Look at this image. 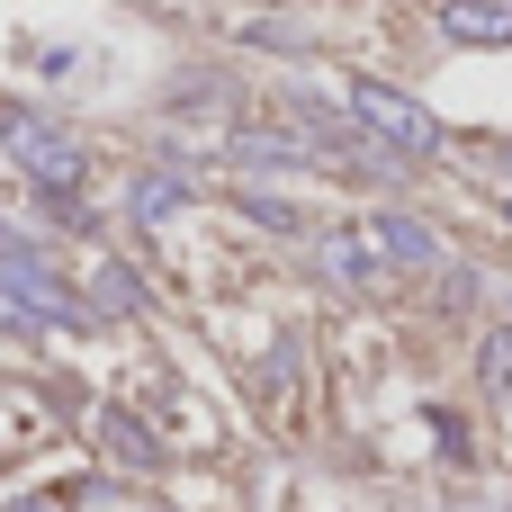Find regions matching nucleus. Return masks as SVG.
<instances>
[{
    "label": "nucleus",
    "instance_id": "1",
    "mask_svg": "<svg viewBox=\"0 0 512 512\" xmlns=\"http://www.w3.org/2000/svg\"><path fill=\"white\" fill-rule=\"evenodd\" d=\"M0 153H9V162H18L36 189H81V180H90L81 144H72L54 117H9V126H0Z\"/></svg>",
    "mask_w": 512,
    "mask_h": 512
},
{
    "label": "nucleus",
    "instance_id": "2",
    "mask_svg": "<svg viewBox=\"0 0 512 512\" xmlns=\"http://www.w3.org/2000/svg\"><path fill=\"white\" fill-rule=\"evenodd\" d=\"M351 117L369 126V135H387L396 153H441V117H423L405 90H387V81H360L351 90Z\"/></svg>",
    "mask_w": 512,
    "mask_h": 512
},
{
    "label": "nucleus",
    "instance_id": "3",
    "mask_svg": "<svg viewBox=\"0 0 512 512\" xmlns=\"http://www.w3.org/2000/svg\"><path fill=\"white\" fill-rule=\"evenodd\" d=\"M441 36H459V45H512V9H495V0H450L441 9Z\"/></svg>",
    "mask_w": 512,
    "mask_h": 512
},
{
    "label": "nucleus",
    "instance_id": "4",
    "mask_svg": "<svg viewBox=\"0 0 512 512\" xmlns=\"http://www.w3.org/2000/svg\"><path fill=\"white\" fill-rule=\"evenodd\" d=\"M369 243H387L396 261H441V243H432L414 216H378V225H369Z\"/></svg>",
    "mask_w": 512,
    "mask_h": 512
},
{
    "label": "nucleus",
    "instance_id": "5",
    "mask_svg": "<svg viewBox=\"0 0 512 512\" xmlns=\"http://www.w3.org/2000/svg\"><path fill=\"white\" fill-rule=\"evenodd\" d=\"M477 369H486V396H504V405H512V333L486 342V360H477Z\"/></svg>",
    "mask_w": 512,
    "mask_h": 512
},
{
    "label": "nucleus",
    "instance_id": "6",
    "mask_svg": "<svg viewBox=\"0 0 512 512\" xmlns=\"http://www.w3.org/2000/svg\"><path fill=\"white\" fill-rule=\"evenodd\" d=\"M108 441H117V459H135V468H153V441H144L135 423H117V414H108Z\"/></svg>",
    "mask_w": 512,
    "mask_h": 512
},
{
    "label": "nucleus",
    "instance_id": "7",
    "mask_svg": "<svg viewBox=\"0 0 512 512\" xmlns=\"http://www.w3.org/2000/svg\"><path fill=\"white\" fill-rule=\"evenodd\" d=\"M504 162H512V153H504Z\"/></svg>",
    "mask_w": 512,
    "mask_h": 512
}]
</instances>
